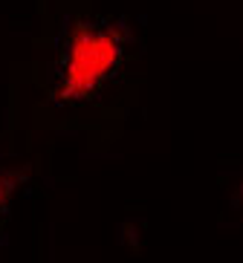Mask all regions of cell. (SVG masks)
<instances>
[{
    "mask_svg": "<svg viewBox=\"0 0 243 263\" xmlns=\"http://www.w3.org/2000/svg\"><path fill=\"white\" fill-rule=\"evenodd\" d=\"M122 41L104 24H81L72 32L61 70V99H87L107 81V76L119 67Z\"/></svg>",
    "mask_w": 243,
    "mask_h": 263,
    "instance_id": "obj_1",
    "label": "cell"
}]
</instances>
